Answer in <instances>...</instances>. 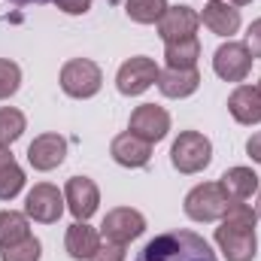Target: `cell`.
Segmentation results:
<instances>
[{
    "mask_svg": "<svg viewBox=\"0 0 261 261\" xmlns=\"http://www.w3.org/2000/svg\"><path fill=\"white\" fill-rule=\"evenodd\" d=\"M255 222H258V210H252L246 200H231L222 225L216 228V243L225 261H255L258 255Z\"/></svg>",
    "mask_w": 261,
    "mask_h": 261,
    "instance_id": "cell-1",
    "label": "cell"
},
{
    "mask_svg": "<svg viewBox=\"0 0 261 261\" xmlns=\"http://www.w3.org/2000/svg\"><path fill=\"white\" fill-rule=\"evenodd\" d=\"M137 261H219V258L200 234L179 228V231H164V234L152 237L137 252Z\"/></svg>",
    "mask_w": 261,
    "mask_h": 261,
    "instance_id": "cell-2",
    "label": "cell"
},
{
    "mask_svg": "<svg viewBox=\"0 0 261 261\" xmlns=\"http://www.w3.org/2000/svg\"><path fill=\"white\" fill-rule=\"evenodd\" d=\"M170 161L179 173H200L213 161V143L200 130H182L170 146Z\"/></svg>",
    "mask_w": 261,
    "mask_h": 261,
    "instance_id": "cell-3",
    "label": "cell"
},
{
    "mask_svg": "<svg viewBox=\"0 0 261 261\" xmlns=\"http://www.w3.org/2000/svg\"><path fill=\"white\" fill-rule=\"evenodd\" d=\"M186 216L195 219V222H216V219H225L228 206H231V197L225 195V189L219 182H203L195 186L189 195H186Z\"/></svg>",
    "mask_w": 261,
    "mask_h": 261,
    "instance_id": "cell-4",
    "label": "cell"
},
{
    "mask_svg": "<svg viewBox=\"0 0 261 261\" xmlns=\"http://www.w3.org/2000/svg\"><path fill=\"white\" fill-rule=\"evenodd\" d=\"M100 85H103V73L88 58H73L61 67V88H64V94L76 97V100L94 97L100 91Z\"/></svg>",
    "mask_w": 261,
    "mask_h": 261,
    "instance_id": "cell-5",
    "label": "cell"
},
{
    "mask_svg": "<svg viewBox=\"0 0 261 261\" xmlns=\"http://www.w3.org/2000/svg\"><path fill=\"white\" fill-rule=\"evenodd\" d=\"M158 76H161V70H158V64H155L152 58L137 55V58H128L125 64L119 67V73H116V85H119L122 94L137 97V94L149 91L152 85H158Z\"/></svg>",
    "mask_w": 261,
    "mask_h": 261,
    "instance_id": "cell-6",
    "label": "cell"
},
{
    "mask_svg": "<svg viewBox=\"0 0 261 261\" xmlns=\"http://www.w3.org/2000/svg\"><path fill=\"white\" fill-rule=\"evenodd\" d=\"M146 231V219L143 213L130 210V206H116L103 216V225H100V234L107 243H119V246H128L130 240H137L140 234Z\"/></svg>",
    "mask_w": 261,
    "mask_h": 261,
    "instance_id": "cell-7",
    "label": "cell"
},
{
    "mask_svg": "<svg viewBox=\"0 0 261 261\" xmlns=\"http://www.w3.org/2000/svg\"><path fill=\"white\" fill-rule=\"evenodd\" d=\"M213 70L219 79L225 82H243L252 70V52L246 49V43H222L213 55Z\"/></svg>",
    "mask_w": 261,
    "mask_h": 261,
    "instance_id": "cell-8",
    "label": "cell"
},
{
    "mask_svg": "<svg viewBox=\"0 0 261 261\" xmlns=\"http://www.w3.org/2000/svg\"><path fill=\"white\" fill-rule=\"evenodd\" d=\"M64 213V195L49 186V182H37L31 192H28V200H24V216L34 219V222H43V225H52L58 222Z\"/></svg>",
    "mask_w": 261,
    "mask_h": 261,
    "instance_id": "cell-9",
    "label": "cell"
},
{
    "mask_svg": "<svg viewBox=\"0 0 261 261\" xmlns=\"http://www.w3.org/2000/svg\"><path fill=\"white\" fill-rule=\"evenodd\" d=\"M128 130L143 137L146 143H161L170 130V116L164 107H155V103H143L130 113V122H128Z\"/></svg>",
    "mask_w": 261,
    "mask_h": 261,
    "instance_id": "cell-10",
    "label": "cell"
},
{
    "mask_svg": "<svg viewBox=\"0 0 261 261\" xmlns=\"http://www.w3.org/2000/svg\"><path fill=\"white\" fill-rule=\"evenodd\" d=\"M64 203H67V210L76 216V222H88L97 213V203H100V192H97L94 179L70 176L67 189H64Z\"/></svg>",
    "mask_w": 261,
    "mask_h": 261,
    "instance_id": "cell-11",
    "label": "cell"
},
{
    "mask_svg": "<svg viewBox=\"0 0 261 261\" xmlns=\"http://www.w3.org/2000/svg\"><path fill=\"white\" fill-rule=\"evenodd\" d=\"M197 24H200V15L192 6H167V12L158 18V37L164 43L189 40V37H197Z\"/></svg>",
    "mask_w": 261,
    "mask_h": 261,
    "instance_id": "cell-12",
    "label": "cell"
},
{
    "mask_svg": "<svg viewBox=\"0 0 261 261\" xmlns=\"http://www.w3.org/2000/svg\"><path fill=\"white\" fill-rule=\"evenodd\" d=\"M67 158V140L61 134H40L31 146H28V161L34 170H55L58 164H64Z\"/></svg>",
    "mask_w": 261,
    "mask_h": 261,
    "instance_id": "cell-13",
    "label": "cell"
},
{
    "mask_svg": "<svg viewBox=\"0 0 261 261\" xmlns=\"http://www.w3.org/2000/svg\"><path fill=\"white\" fill-rule=\"evenodd\" d=\"M197 88H200L197 67H167L158 76V91L164 97H173V100H182V97L195 94Z\"/></svg>",
    "mask_w": 261,
    "mask_h": 261,
    "instance_id": "cell-14",
    "label": "cell"
},
{
    "mask_svg": "<svg viewBox=\"0 0 261 261\" xmlns=\"http://www.w3.org/2000/svg\"><path fill=\"white\" fill-rule=\"evenodd\" d=\"M110 155H113L116 164H122V167H146L149 158H152V143H146L143 137L125 130V134H119V137L113 140Z\"/></svg>",
    "mask_w": 261,
    "mask_h": 261,
    "instance_id": "cell-15",
    "label": "cell"
},
{
    "mask_svg": "<svg viewBox=\"0 0 261 261\" xmlns=\"http://www.w3.org/2000/svg\"><path fill=\"white\" fill-rule=\"evenodd\" d=\"M200 21H203L213 34L231 37V34L240 31V9L231 6V3H225V0H210V3L203 6V12H200Z\"/></svg>",
    "mask_w": 261,
    "mask_h": 261,
    "instance_id": "cell-16",
    "label": "cell"
},
{
    "mask_svg": "<svg viewBox=\"0 0 261 261\" xmlns=\"http://www.w3.org/2000/svg\"><path fill=\"white\" fill-rule=\"evenodd\" d=\"M228 113L240 125H258L261 122V94L252 85H237L228 97Z\"/></svg>",
    "mask_w": 261,
    "mask_h": 261,
    "instance_id": "cell-17",
    "label": "cell"
},
{
    "mask_svg": "<svg viewBox=\"0 0 261 261\" xmlns=\"http://www.w3.org/2000/svg\"><path fill=\"white\" fill-rule=\"evenodd\" d=\"M67 255L73 261H88L94 252H97V246H100V234L88 225V222H73L70 228H67Z\"/></svg>",
    "mask_w": 261,
    "mask_h": 261,
    "instance_id": "cell-18",
    "label": "cell"
},
{
    "mask_svg": "<svg viewBox=\"0 0 261 261\" xmlns=\"http://www.w3.org/2000/svg\"><path fill=\"white\" fill-rule=\"evenodd\" d=\"M219 186L225 189V195L231 200H249L258 192V173L252 167H231V170L222 173Z\"/></svg>",
    "mask_w": 261,
    "mask_h": 261,
    "instance_id": "cell-19",
    "label": "cell"
},
{
    "mask_svg": "<svg viewBox=\"0 0 261 261\" xmlns=\"http://www.w3.org/2000/svg\"><path fill=\"white\" fill-rule=\"evenodd\" d=\"M24 189V170L15 164L9 146H0V200H12Z\"/></svg>",
    "mask_w": 261,
    "mask_h": 261,
    "instance_id": "cell-20",
    "label": "cell"
},
{
    "mask_svg": "<svg viewBox=\"0 0 261 261\" xmlns=\"http://www.w3.org/2000/svg\"><path fill=\"white\" fill-rule=\"evenodd\" d=\"M24 237H31L28 216L24 213H15V210H0V249L18 243Z\"/></svg>",
    "mask_w": 261,
    "mask_h": 261,
    "instance_id": "cell-21",
    "label": "cell"
},
{
    "mask_svg": "<svg viewBox=\"0 0 261 261\" xmlns=\"http://www.w3.org/2000/svg\"><path fill=\"white\" fill-rule=\"evenodd\" d=\"M200 58V40L189 37V40H176L164 46V61L167 67H197Z\"/></svg>",
    "mask_w": 261,
    "mask_h": 261,
    "instance_id": "cell-22",
    "label": "cell"
},
{
    "mask_svg": "<svg viewBox=\"0 0 261 261\" xmlns=\"http://www.w3.org/2000/svg\"><path fill=\"white\" fill-rule=\"evenodd\" d=\"M125 12L137 24H158V18L167 12V0H128Z\"/></svg>",
    "mask_w": 261,
    "mask_h": 261,
    "instance_id": "cell-23",
    "label": "cell"
},
{
    "mask_svg": "<svg viewBox=\"0 0 261 261\" xmlns=\"http://www.w3.org/2000/svg\"><path fill=\"white\" fill-rule=\"evenodd\" d=\"M28 128L24 113L15 107H0V146H12Z\"/></svg>",
    "mask_w": 261,
    "mask_h": 261,
    "instance_id": "cell-24",
    "label": "cell"
},
{
    "mask_svg": "<svg viewBox=\"0 0 261 261\" xmlns=\"http://www.w3.org/2000/svg\"><path fill=\"white\" fill-rule=\"evenodd\" d=\"M40 255H43V246L37 237H24L6 249H0V261H40Z\"/></svg>",
    "mask_w": 261,
    "mask_h": 261,
    "instance_id": "cell-25",
    "label": "cell"
},
{
    "mask_svg": "<svg viewBox=\"0 0 261 261\" xmlns=\"http://www.w3.org/2000/svg\"><path fill=\"white\" fill-rule=\"evenodd\" d=\"M21 85V67L9 58H0V100L12 97Z\"/></svg>",
    "mask_w": 261,
    "mask_h": 261,
    "instance_id": "cell-26",
    "label": "cell"
},
{
    "mask_svg": "<svg viewBox=\"0 0 261 261\" xmlns=\"http://www.w3.org/2000/svg\"><path fill=\"white\" fill-rule=\"evenodd\" d=\"M88 261H125V246H119V243H103V246H97V252Z\"/></svg>",
    "mask_w": 261,
    "mask_h": 261,
    "instance_id": "cell-27",
    "label": "cell"
},
{
    "mask_svg": "<svg viewBox=\"0 0 261 261\" xmlns=\"http://www.w3.org/2000/svg\"><path fill=\"white\" fill-rule=\"evenodd\" d=\"M246 49L252 52V58H261V18H255L246 31Z\"/></svg>",
    "mask_w": 261,
    "mask_h": 261,
    "instance_id": "cell-28",
    "label": "cell"
},
{
    "mask_svg": "<svg viewBox=\"0 0 261 261\" xmlns=\"http://www.w3.org/2000/svg\"><path fill=\"white\" fill-rule=\"evenodd\" d=\"M52 3L67 15H85L91 9V0H52Z\"/></svg>",
    "mask_w": 261,
    "mask_h": 261,
    "instance_id": "cell-29",
    "label": "cell"
},
{
    "mask_svg": "<svg viewBox=\"0 0 261 261\" xmlns=\"http://www.w3.org/2000/svg\"><path fill=\"white\" fill-rule=\"evenodd\" d=\"M246 152H249V158H252V161H258V164H261V130H258V134H252V137L246 140Z\"/></svg>",
    "mask_w": 261,
    "mask_h": 261,
    "instance_id": "cell-30",
    "label": "cell"
},
{
    "mask_svg": "<svg viewBox=\"0 0 261 261\" xmlns=\"http://www.w3.org/2000/svg\"><path fill=\"white\" fill-rule=\"evenodd\" d=\"M225 3H231V6H246V3H252V0H225Z\"/></svg>",
    "mask_w": 261,
    "mask_h": 261,
    "instance_id": "cell-31",
    "label": "cell"
},
{
    "mask_svg": "<svg viewBox=\"0 0 261 261\" xmlns=\"http://www.w3.org/2000/svg\"><path fill=\"white\" fill-rule=\"evenodd\" d=\"M12 3H49V0H12Z\"/></svg>",
    "mask_w": 261,
    "mask_h": 261,
    "instance_id": "cell-32",
    "label": "cell"
},
{
    "mask_svg": "<svg viewBox=\"0 0 261 261\" xmlns=\"http://www.w3.org/2000/svg\"><path fill=\"white\" fill-rule=\"evenodd\" d=\"M255 88H258V94H261V82H258V85H255Z\"/></svg>",
    "mask_w": 261,
    "mask_h": 261,
    "instance_id": "cell-33",
    "label": "cell"
},
{
    "mask_svg": "<svg viewBox=\"0 0 261 261\" xmlns=\"http://www.w3.org/2000/svg\"><path fill=\"white\" fill-rule=\"evenodd\" d=\"M258 216H261V200H258Z\"/></svg>",
    "mask_w": 261,
    "mask_h": 261,
    "instance_id": "cell-34",
    "label": "cell"
}]
</instances>
